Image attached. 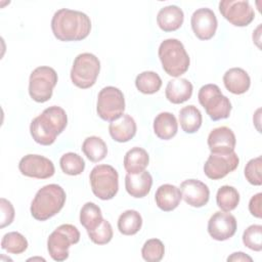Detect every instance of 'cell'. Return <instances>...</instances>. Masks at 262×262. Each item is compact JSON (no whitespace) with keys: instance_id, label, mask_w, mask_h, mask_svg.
I'll use <instances>...</instances> for the list:
<instances>
[{"instance_id":"6da1fadb","label":"cell","mask_w":262,"mask_h":262,"mask_svg":"<svg viewBox=\"0 0 262 262\" xmlns=\"http://www.w3.org/2000/svg\"><path fill=\"white\" fill-rule=\"evenodd\" d=\"M51 30L59 41H81L88 37L91 31V20L82 11L61 8L52 16Z\"/></svg>"},{"instance_id":"7a4b0ae2","label":"cell","mask_w":262,"mask_h":262,"mask_svg":"<svg viewBox=\"0 0 262 262\" xmlns=\"http://www.w3.org/2000/svg\"><path fill=\"white\" fill-rule=\"evenodd\" d=\"M68 117L66 111L57 105L45 108L41 115L33 119L30 132L33 139L41 145H51L57 135L67 127Z\"/></svg>"},{"instance_id":"3957f363","label":"cell","mask_w":262,"mask_h":262,"mask_svg":"<svg viewBox=\"0 0 262 262\" xmlns=\"http://www.w3.org/2000/svg\"><path fill=\"white\" fill-rule=\"evenodd\" d=\"M67 194L58 184H47L40 188L31 204V214L38 221L55 216L63 208Z\"/></svg>"},{"instance_id":"277c9868","label":"cell","mask_w":262,"mask_h":262,"mask_svg":"<svg viewBox=\"0 0 262 262\" xmlns=\"http://www.w3.org/2000/svg\"><path fill=\"white\" fill-rule=\"evenodd\" d=\"M158 54L163 70L171 77L177 78L189 68V56L183 44L177 39L164 40L160 44Z\"/></svg>"},{"instance_id":"5b68a950","label":"cell","mask_w":262,"mask_h":262,"mask_svg":"<svg viewBox=\"0 0 262 262\" xmlns=\"http://www.w3.org/2000/svg\"><path fill=\"white\" fill-rule=\"evenodd\" d=\"M198 98L207 115L213 121H219L229 117L232 108L229 98L222 94L216 84H206L202 86L199 90Z\"/></svg>"},{"instance_id":"8992f818","label":"cell","mask_w":262,"mask_h":262,"mask_svg":"<svg viewBox=\"0 0 262 262\" xmlns=\"http://www.w3.org/2000/svg\"><path fill=\"white\" fill-rule=\"evenodd\" d=\"M92 192L102 201L112 200L119 189V174L111 165H97L89 175Z\"/></svg>"},{"instance_id":"52a82bcc","label":"cell","mask_w":262,"mask_h":262,"mask_svg":"<svg viewBox=\"0 0 262 262\" xmlns=\"http://www.w3.org/2000/svg\"><path fill=\"white\" fill-rule=\"evenodd\" d=\"M80 232L72 224H61L48 236L47 250L54 261H64L69 258V249L79 243Z\"/></svg>"},{"instance_id":"ba28073f","label":"cell","mask_w":262,"mask_h":262,"mask_svg":"<svg viewBox=\"0 0 262 262\" xmlns=\"http://www.w3.org/2000/svg\"><path fill=\"white\" fill-rule=\"evenodd\" d=\"M100 72V61L92 53L84 52L76 56L71 70L73 84L81 89L93 86Z\"/></svg>"},{"instance_id":"9c48e42d","label":"cell","mask_w":262,"mask_h":262,"mask_svg":"<svg viewBox=\"0 0 262 262\" xmlns=\"http://www.w3.org/2000/svg\"><path fill=\"white\" fill-rule=\"evenodd\" d=\"M57 74L54 69L46 66L36 68L30 75L29 94L36 102L48 101L57 83Z\"/></svg>"},{"instance_id":"30bf717a","label":"cell","mask_w":262,"mask_h":262,"mask_svg":"<svg viewBox=\"0 0 262 262\" xmlns=\"http://www.w3.org/2000/svg\"><path fill=\"white\" fill-rule=\"evenodd\" d=\"M125 111L123 92L114 86L102 88L97 96L96 112L103 121H114L121 117Z\"/></svg>"},{"instance_id":"8fae6325","label":"cell","mask_w":262,"mask_h":262,"mask_svg":"<svg viewBox=\"0 0 262 262\" xmlns=\"http://www.w3.org/2000/svg\"><path fill=\"white\" fill-rule=\"evenodd\" d=\"M219 10L222 16L235 27H246L255 17L254 9L244 0H222L219 2Z\"/></svg>"},{"instance_id":"7c38bea8","label":"cell","mask_w":262,"mask_h":262,"mask_svg":"<svg viewBox=\"0 0 262 262\" xmlns=\"http://www.w3.org/2000/svg\"><path fill=\"white\" fill-rule=\"evenodd\" d=\"M238 163V156L234 151L229 154L211 152L204 165V172L208 178L218 180L234 171L237 168Z\"/></svg>"},{"instance_id":"4fadbf2b","label":"cell","mask_w":262,"mask_h":262,"mask_svg":"<svg viewBox=\"0 0 262 262\" xmlns=\"http://www.w3.org/2000/svg\"><path fill=\"white\" fill-rule=\"evenodd\" d=\"M19 172L37 179H47L53 176L55 169L52 161L40 155H27L18 163Z\"/></svg>"},{"instance_id":"5bb4252c","label":"cell","mask_w":262,"mask_h":262,"mask_svg":"<svg viewBox=\"0 0 262 262\" xmlns=\"http://www.w3.org/2000/svg\"><path fill=\"white\" fill-rule=\"evenodd\" d=\"M236 226V219L232 214L218 211L208 221V232L213 239L222 242L234 235Z\"/></svg>"},{"instance_id":"9a60e30c","label":"cell","mask_w":262,"mask_h":262,"mask_svg":"<svg viewBox=\"0 0 262 262\" xmlns=\"http://www.w3.org/2000/svg\"><path fill=\"white\" fill-rule=\"evenodd\" d=\"M191 29L200 40H210L217 30V17L210 8L196 9L190 18Z\"/></svg>"},{"instance_id":"2e32d148","label":"cell","mask_w":262,"mask_h":262,"mask_svg":"<svg viewBox=\"0 0 262 262\" xmlns=\"http://www.w3.org/2000/svg\"><path fill=\"white\" fill-rule=\"evenodd\" d=\"M181 196L186 204L194 208H201L208 204L210 190L207 184L198 179H187L180 184Z\"/></svg>"},{"instance_id":"e0dca14e","label":"cell","mask_w":262,"mask_h":262,"mask_svg":"<svg viewBox=\"0 0 262 262\" xmlns=\"http://www.w3.org/2000/svg\"><path fill=\"white\" fill-rule=\"evenodd\" d=\"M236 139L233 131L221 126L213 129L208 136V146L214 154H229L234 151Z\"/></svg>"},{"instance_id":"ac0fdd59","label":"cell","mask_w":262,"mask_h":262,"mask_svg":"<svg viewBox=\"0 0 262 262\" xmlns=\"http://www.w3.org/2000/svg\"><path fill=\"white\" fill-rule=\"evenodd\" d=\"M108 132L115 141L127 142L136 134V123L131 116L123 114L110 123Z\"/></svg>"},{"instance_id":"d6986e66","label":"cell","mask_w":262,"mask_h":262,"mask_svg":"<svg viewBox=\"0 0 262 262\" xmlns=\"http://www.w3.org/2000/svg\"><path fill=\"white\" fill-rule=\"evenodd\" d=\"M152 185V177L149 172L142 171L136 174L127 173L125 177V188L133 198H144L150 191Z\"/></svg>"},{"instance_id":"ffe728a7","label":"cell","mask_w":262,"mask_h":262,"mask_svg":"<svg viewBox=\"0 0 262 262\" xmlns=\"http://www.w3.org/2000/svg\"><path fill=\"white\" fill-rule=\"evenodd\" d=\"M225 88L232 94L246 93L251 85V79L248 73L241 68H231L223 76Z\"/></svg>"},{"instance_id":"44dd1931","label":"cell","mask_w":262,"mask_h":262,"mask_svg":"<svg viewBox=\"0 0 262 262\" xmlns=\"http://www.w3.org/2000/svg\"><path fill=\"white\" fill-rule=\"evenodd\" d=\"M184 20L181 8L176 5H168L160 9L157 15V23L164 32H174L178 30Z\"/></svg>"},{"instance_id":"7402d4cb","label":"cell","mask_w":262,"mask_h":262,"mask_svg":"<svg viewBox=\"0 0 262 262\" xmlns=\"http://www.w3.org/2000/svg\"><path fill=\"white\" fill-rule=\"evenodd\" d=\"M192 90V84L187 79L176 78L168 82L165 95L170 102L179 104L187 101L191 97Z\"/></svg>"},{"instance_id":"603a6c76","label":"cell","mask_w":262,"mask_h":262,"mask_svg":"<svg viewBox=\"0 0 262 262\" xmlns=\"http://www.w3.org/2000/svg\"><path fill=\"white\" fill-rule=\"evenodd\" d=\"M182 196L180 189L172 184H163L156 191L155 200L157 206L165 212L173 211L180 204Z\"/></svg>"},{"instance_id":"cb8c5ba5","label":"cell","mask_w":262,"mask_h":262,"mask_svg":"<svg viewBox=\"0 0 262 262\" xmlns=\"http://www.w3.org/2000/svg\"><path fill=\"white\" fill-rule=\"evenodd\" d=\"M178 130V123L175 116L168 112L160 113L154 120L155 134L163 140L173 138Z\"/></svg>"},{"instance_id":"d4e9b609","label":"cell","mask_w":262,"mask_h":262,"mask_svg":"<svg viewBox=\"0 0 262 262\" xmlns=\"http://www.w3.org/2000/svg\"><path fill=\"white\" fill-rule=\"evenodd\" d=\"M149 163V156L147 151L139 146L132 147L124 156V168L127 173L136 174L144 171Z\"/></svg>"},{"instance_id":"484cf974","label":"cell","mask_w":262,"mask_h":262,"mask_svg":"<svg viewBox=\"0 0 262 262\" xmlns=\"http://www.w3.org/2000/svg\"><path fill=\"white\" fill-rule=\"evenodd\" d=\"M202 121L200 110L192 104L182 107L179 112V123L185 133H195L201 128Z\"/></svg>"},{"instance_id":"4316f807","label":"cell","mask_w":262,"mask_h":262,"mask_svg":"<svg viewBox=\"0 0 262 262\" xmlns=\"http://www.w3.org/2000/svg\"><path fill=\"white\" fill-rule=\"evenodd\" d=\"M82 151L89 161L97 163L105 158L107 154V146L100 137L89 136L83 141Z\"/></svg>"},{"instance_id":"83f0119b","label":"cell","mask_w":262,"mask_h":262,"mask_svg":"<svg viewBox=\"0 0 262 262\" xmlns=\"http://www.w3.org/2000/svg\"><path fill=\"white\" fill-rule=\"evenodd\" d=\"M142 226V217L135 210L123 212L118 219V229L124 235L136 234Z\"/></svg>"},{"instance_id":"f1b7e54d","label":"cell","mask_w":262,"mask_h":262,"mask_svg":"<svg viewBox=\"0 0 262 262\" xmlns=\"http://www.w3.org/2000/svg\"><path fill=\"white\" fill-rule=\"evenodd\" d=\"M102 213L100 208L94 203H86L80 211V223L87 231L95 229L102 222Z\"/></svg>"},{"instance_id":"f546056e","label":"cell","mask_w":262,"mask_h":262,"mask_svg":"<svg viewBox=\"0 0 262 262\" xmlns=\"http://www.w3.org/2000/svg\"><path fill=\"white\" fill-rule=\"evenodd\" d=\"M135 86L138 91L143 94H154L160 90L162 86V79L157 73L152 71H145L136 77Z\"/></svg>"},{"instance_id":"4dcf8cb0","label":"cell","mask_w":262,"mask_h":262,"mask_svg":"<svg viewBox=\"0 0 262 262\" xmlns=\"http://www.w3.org/2000/svg\"><path fill=\"white\" fill-rule=\"evenodd\" d=\"M216 203L223 212H230L237 207L239 193L233 186L223 185L217 191Z\"/></svg>"},{"instance_id":"1f68e13d","label":"cell","mask_w":262,"mask_h":262,"mask_svg":"<svg viewBox=\"0 0 262 262\" xmlns=\"http://www.w3.org/2000/svg\"><path fill=\"white\" fill-rule=\"evenodd\" d=\"M1 248L10 254H21L28 249V241L21 233L11 231L3 235Z\"/></svg>"},{"instance_id":"d6a6232c","label":"cell","mask_w":262,"mask_h":262,"mask_svg":"<svg viewBox=\"0 0 262 262\" xmlns=\"http://www.w3.org/2000/svg\"><path fill=\"white\" fill-rule=\"evenodd\" d=\"M59 165L64 174L71 176L80 175L85 169V162L78 154L67 152L61 156Z\"/></svg>"},{"instance_id":"836d02e7","label":"cell","mask_w":262,"mask_h":262,"mask_svg":"<svg viewBox=\"0 0 262 262\" xmlns=\"http://www.w3.org/2000/svg\"><path fill=\"white\" fill-rule=\"evenodd\" d=\"M164 254L165 247L159 238L147 239L141 249V256L147 262H159L163 259Z\"/></svg>"},{"instance_id":"e575fe53","label":"cell","mask_w":262,"mask_h":262,"mask_svg":"<svg viewBox=\"0 0 262 262\" xmlns=\"http://www.w3.org/2000/svg\"><path fill=\"white\" fill-rule=\"evenodd\" d=\"M244 245L253 251L262 250V226L260 224L250 225L243 233Z\"/></svg>"},{"instance_id":"d590c367","label":"cell","mask_w":262,"mask_h":262,"mask_svg":"<svg viewBox=\"0 0 262 262\" xmlns=\"http://www.w3.org/2000/svg\"><path fill=\"white\" fill-rule=\"evenodd\" d=\"M87 233L90 241L96 245H105L110 243L114 235L113 227L111 223L105 219H103L95 229L87 231Z\"/></svg>"},{"instance_id":"8d00e7d4","label":"cell","mask_w":262,"mask_h":262,"mask_svg":"<svg viewBox=\"0 0 262 262\" xmlns=\"http://www.w3.org/2000/svg\"><path fill=\"white\" fill-rule=\"evenodd\" d=\"M261 166H262L261 157L252 159L247 163L245 167V177L249 183L257 186L262 184Z\"/></svg>"},{"instance_id":"74e56055","label":"cell","mask_w":262,"mask_h":262,"mask_svg":"<svg viewBox=\"0 0 262 262\" xmlns=\"http://www.w3.org/2000/svg\"><path fill=\"white\" fill-rule=\"evenodd\" d=\"M0 207H1V224L0 227L4 228L5 226L12 223L14 218V208L12 204L4 198L0 199Z\"/></svg>"},{"instance_id":"f35d334b","label":"cell","mask_w":262,"mask_h":262,"mask_svg":"<svg viewBox=\"0 0 262 262\" xmlns=\"http://www.w3.org/2000/svg\"><path fill=\"white\" fill-rule=\"evenodd\" d=\"M261 204H262V193L261 192H258L257 194L253 195L250 200L249 211L256 218H261V215H262Z\"/></svg>"},{"instance_id":"ab89813d","label":"cell","mask_w":262,"mask_h":262,"mask_svg":"<svg viewBox=\"0 0 262 262\" xmlns=\"http://www.w3.org/2000/svg\"><path fill=\"white\" fill-rule=\"evenodd\" d=\"M227 261H249V262H252L253 259L246 255L245 253L243 252H235V253H232L228 258H227Z\"/></svg>"}]
</instances>
